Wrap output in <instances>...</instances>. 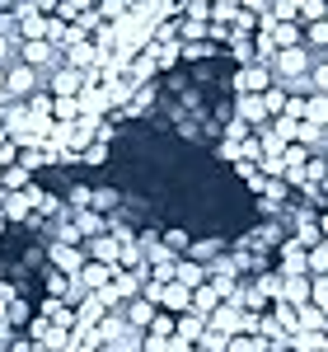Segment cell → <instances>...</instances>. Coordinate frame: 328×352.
Segmentation results:
<instances>
[{
  "mask_svg": "<svg viewBox=\"0 0 328 352\" xmlns=\"http://www.w3.org/2000/svg\"><path fill=\"white\" fill-rule=\"evenodd\" d=\"M305 47H314V52L328 56V14H324V19H309V24H305Z\"/></svg>",
  "mask_w": 328,
  "mask_h": 352,
  "instance_id": "1",
  "label": "cell"
}]
</instances>
